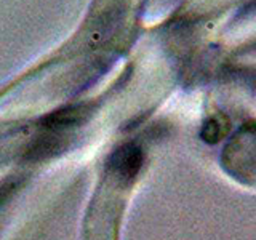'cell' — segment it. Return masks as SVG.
Segmentation results:
<instances>
[{"label": "cell", "instance_id": "2", "mask_svg": "<svg viewBox=\"0 0 256 240\" xmlns=\"http://www.w3.org/2000/svg\"><path fill=\"white\" fill-rule=\"evenodd\" d=\"M228 126L229 122L228 118L224 120L222 117H212L208 122L204 125L202 130V138L206 142H216L218 140H221L224 134L228 133Z\"/></svg>", "mask_w": 256, "mask_h": 240}, {"label": "cell", "instance_id": "1", "mask_svg": "<svg viewBox=\"0 0 256 240\" xmlns=\"http://www.w3.org/2000/svg\"><path fill=\"white\" fill-rule=\"evenodd\" d=\"M142 162V150L134 144H126V146L117 149L110 157L112 170L124 180H133L140 173Z\"/></svg>", "mask_w": 256, "mask_h": 240}]
</instances>
